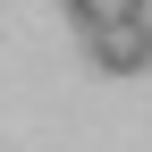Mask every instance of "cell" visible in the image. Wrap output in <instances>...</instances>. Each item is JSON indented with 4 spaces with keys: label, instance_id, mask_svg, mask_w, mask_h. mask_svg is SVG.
<instances>
[{
    "label": "cell",
    "instance_id": "6da1fadb",
    "mask_svg": "<svg viewBox=\"0 0 152 152\" xmlns=\"http://www.w3.org/2000/svg\"><path fill=\"white\" fill-rule=\"evenodd\" d=\"M85 42H93V59H102L110 76H144L152 68V17H118V26L85 34Z\"/></svg>",
    "mask_w": 152,
    "mask_h": 152
},
{
    "label": "cell",
    "instance_id": "7a4b0ae2",
    "mask_svg": "<svg viewBox=\"0 0 152 152\" xmlns=\"http://www.w3.org/2000/svg\"><path fill=\"white\" fill-rule=\"evenodd\" d=\"M68 17L85 34H102V26H118V17H144V0H68Z\"/></svg>",
    "mask_w": 152,
    "mask_h": 152
}]
</instances>
